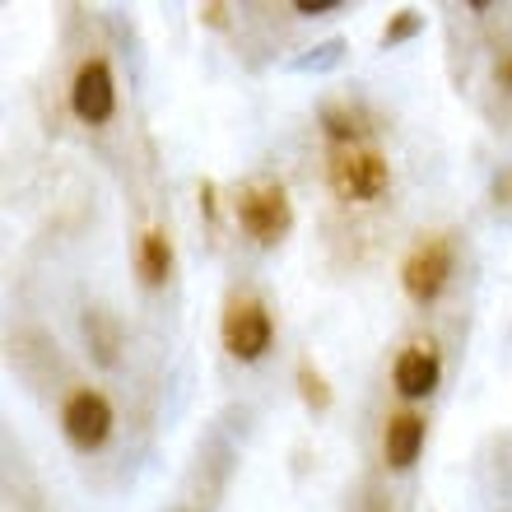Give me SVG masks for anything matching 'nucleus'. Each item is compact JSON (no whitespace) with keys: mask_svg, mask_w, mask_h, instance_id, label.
Here are the masks:
<instances>
[{"mask_svg":"<svg viewBox=\"0 0 512 512\" xmlns=\"http://www.w3.org/2000/svg\"><path fill=\"white\" fill-rule=\"evenodd\" d=\"M326 187L336 191V201L373 205L391 191V163L378 149H340L336 159L326 163Z\"/></svg>","mask_w":512,"mask_h":512,"instance_id":"nucleus-1","label":"nucleus"},{"mask_svg":"<svg viewBox=\"0 0 512 512\" xmlns=\"http://www.w3.org/2000/svg\"><path fill=\"white\" fill-rule=\"evenodd\" d=\"M452 270H457V252H452V238L447 233H429L410 247V256L401 261V289L415 298L419 308H429L443 298V289L452 284Z\"/></svg>","mask_w":512,"mask_h":512,"instance_id":"nucleus-2","label":"nucleus"},{"mask_svg":"<svg viewBox=\"0 0 512 512\" xmlns=\"http://www.w3.org/2000/svg\"><path fill=\"white\" fill-rule=\"evenodd\" d=\"M233 210H238V229L256 247L280 243L284 233L294 229V205H289V191L280 182H252V187H243Z\"/></svg>","mask_w":512,"mask_h":512,"instance_id":"nucleus-3","label":"nucleus"},{"mask_svg":"<svg viewBox=\"0 0 512 512\" xmlns=\"http://www.w3.org/2000/svg\"><path fill=\"white\" fill-rule=\"evenodd\" d=\"M219 336H224V350L238 359V364H256L266 359L270 340H275V322L261 298H233L224 308V322H219Z\"/></svg>","mask_w":512,"mask_h":512,"instance_id":"nucleus-4","label":"nucleus"},{"mask_svg":"<svg viewBox=\"0 0 512 512\" xmlns=\"http://www.w3.org/2000/svg\"><path fill=\"white\" fill-rule=\"evenodd\" d=\"M117 429V415H112V401L94 387L70 391L66 405H61V433L70 438V447L80 452H98V447L112 438Z\"/></svg>","mask_w":512,"mask_h":512,"instance_id":"nucleus-5","label":"nucleus"},{"mask_svg":"<svg viewBox=\"0 0 512 512\" xmlns=\"http://www.w3.org/2000/svg\"><path fill=\"white\" fill-rule=\"evenodd\" d=\"M70 112L84 126H108L117 117V80H112V66L103 56H89L75 70V80H70Z\"/></svg>","mask_w":512,"mask_h":512,"instance_id":"nucleus-6","label":"nucleus"},{"mask_svg":"<svg viewBox=\"0 0 512 512\" xmlns=\"http://www.w3.org/2000/svg\"><path fill=\"white\" fill-rule=\"evenodd\" d=\"M443 382V359L433 350V340H415V345H405L396 354V364H391V387L401 401H424L433 396Z\"/></svg>","mask_w":512,"mask_h":512,"instance_id":"nucleus-7","label":"nucleus"},{"mask_svg":"<svg viewBox=\"0 0 512 512\" xmlns=\"http://www.w3.org/2000/svg\"><path fill=\"white\" fill-rule=\"evenodd\" d=\"M424 433H429V424H424V415H415V410L391 415L387 433H382V461H387L391 471H410L419 461V452H424Z\"/></svg>","mask_w":512,"mask_h":512,"instance_id":"nucleus-8","label":"nucleus"},{"mask_svg":"<svg viewBox=\"0 0 512 512\" xmlns=\"http://www.w3.org/2000/svg\"><path fill=\"white\" fill-rule=\"evenodd\" d=\"M135 275L145 289H163L173 280V238L163 229H145L135 243Z\"/></svg>","mask_w":512,"mask_h":512,"instance_id":"nucleus-9","label":"nucleus"},{"mask_svg":"<svg viewBox=\"0 0 512 512\" xmlns=\"http://www.w3.org/2000/svg\"><path fill=\"white\" fill-rule=\"evenodd\" d=\"M84 340H89L94 364L112 368V364H117V350H122V322H117L112 312H103V308L84 312Z\"/></svg>","mask_w":512,"mask_h":512,"instance_id":"nucleus-10","label":"nucleus"},{"mask_svg":"<svg viewBox=\"0 0 512 512\" xmlns=\"http://www.w3.org/2000/svg\"><path fill=\"white\" fill-rule=\"evenodd\" d=\"M298 396H303L312 410H331V401H336V396H331V387H326V378H322V368L312 364V359H303V364H298Z\"/></svg>","mask_w":512,"mask_h":512,"instance_id":"nucleus-11","label":"nucleus"},{"mask_svg":"<svg viewBox=\"0 0 512 512\" xmlns=\"http://www.w3.org/2000/svg\"><path fill=\"white\" fill-rule=\"evenodd\" d=\"M322 126H326V135H331L336 145H345V149H354V140L364 135V122H359V112H350V108H326V112H322Z\"/></svg>","mask_w":512,"mask_h":512,"instance_id":"nucleus-12","label":"nucleus"},{"mask_svg":"<svg viewBox=\"0 0 512 512\" xmlns=\"http://www.w3.org/2000/svg\"><path fill=\"white\" fill-rule=\"evenodd\" d=\"M415 28H419V14H415V10H401V19H396V24H391L387 33H382V47H391V42L410 38V33H415Z\"/></svg>","mask_w":512,"mask_h":512,"instance_id":"nucleus-13","label":"nucleus"},{"mask_svg":"<svg viewBox=\"0 0 512 512\" xmlns=\"http://www.w3.org/2000/svg\"><path fill=\"white\" fill-rule=\"evenodd\" d=\"M345 10V0H298L294 14H308V19H322V14Z\"/></svg>","mask_w":512,"mask_h":512,"instance_id":"nucleus-14","label":"nucleus"},{"mask_svg":"<svg viewBox=\"0 0 512 512\" xmlns=\"http://www.w3.org/2000/svg\"><path fill=\"white\" fill-rule=\"evenodd\" d=\"M494 196H499V201H512V168H508V173H499V182H494Z\"/></svg>","mask_w":512,"mask_h":512,"instance_id":"nucleus-15","label":"nucleus"},{"mask_svg":"<svg viewBox=\"0 0 512 512\" xmlns=\"http://www.w3.org/2000/svg\"><path fill=\"white\" fill-rule=\"evenodd\" d=\"M177 512H182V508H177Z\"/></svg>","mask_w":512,"mask_h":512,"instance_id":"nucleus-16","label":"nucleus"},{"mask_svg":"<svg viewBox=\"0 0 512 512\" xmlns=\"http://www.w3.org/2000/svg\"><path fill=\"white\" fill-rule=\"evenodd\" d=\"M508 75H512V70H508Z\"/></svg>","mask_w":512,"mask_h":512,"instance_id":"nucleus-17","label":"nucleus"}]
</instances>
